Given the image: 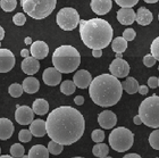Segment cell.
<instances>
[{"instance_id": "44dd1931", "label": "cell", "mask_w": 159, "mask_h": 158, "mask_svg": "<svg viewBox=\"0 0 159 158\" xmlns=\"http://www.w3.org/2000/svg\"><path fill=\"white\" fill-rule=\"evenodd\" d=\"M30 132L32 133L33 137L37 138H42L47 134L46 128V122L43 119H33L31 122L30 125Z\"/></svg>"}, {"instance_id": "9a60e30c", "label": "cell", "mask_w": 159, "mask_h": 158, "mask_svg": "<svg viewBox=\"0 0 159 158\" xmlns=\"http://www.w3.org/2000/svg\"><path fill=\"white\" fill-rule=\"evenodd\" d=\"M91 81H92V76H91V74L86 69H80L73 76V82L80 89L89 88Z\"/></svg>"}, {"instance_id": "9f6ffc18", "label": "cell", "mask_w": 159, "mask_h": 158, "mask_svg": "<svg viewBox=\"0 0 159 158\" xmlns=\"http://www.w3.org/2000/svg\"><path fill=\"white\" fill-rule=\"evenodd\" d=\"M0 46H1V43H0Z\"/></svg>"}, {"instance_id": "11a10c76", "label": "cell", "mask_w": 159, "mask_h": 158, "mask_svg": "<svg viewBox=\"0 0 159 158\" xmlns=\"http://www.w3.org/2000/svg\"><path fill=\"white\" fill-rule=\"evenodd\" d=\"M158 20H159V15H158Z\"/></svg>"}, {"instance_id": "d6986e66", "label": "cell", "mask_w": 159, "mask_h": 158, "mask_svg": "<svg viewBox=\"0 0 159 158\" xmlns=\"http://www.w3.org/2000/svg\"><path fill=\"white\" fill-rule=\"evenodd\" d=\"M135 14H136L135 21L138 22L139 25H141V26L149 25L153 20L152 13H151L149 9H147L146 7H140Z\"/></svg>"}, {"instance_id": "ffe728a7", "label": "cell", "mask_w": 159, "mask_h": 158, "mask_svg": "<svg viewBox=\"0 0 159 158\" xmlns=\"http://www.w3.org/2000/svg\"><path fill=\"white\" fill-rule=\"evenodd\" d=\"M14 124L8 118H0V140H8L14 133Z\"/></svg>"}, {"instance_id": "c3c4849f", "label": "cell", "mask_w": 159, "mask_h": 158, "mask_svg": "<svg viewBox=\"0 0 159 158\" xmlns=\"http://www.w3.org/2000/svg\"><path fill=\"white\" fill-rule=\"evenodd\" d=\"M5 38V30L2 29V26H0V41Z\"/></svg>"}, {"instance_id": "bcb514c9", "label": "cell", "mask_w": 159, "mask_h": 158, "mask_svg": "<svg viewBox=\"0 0 159 158\" xmlns=\"http://www.w3.org/2000/svg\"><path fill=\"white\" fill-rule=\"evenodd\" d=\"M20 56L24 57V58H25V57H29L30 56V51H29L27 49H23L22 51H20Z\"/></svg>"}, {"instance_id": "7402d4cb", "label": "cell", "mask_w": 159, "mask_h": 158, "mask_svg": "<svg viewBox=\"0 0 159 158\" xmlns=\"http://www.w3.org/2000/svg\"><path fill=\"white\" fill-rule=\"evenodd\" d=\"M22 88H23L24 92L29 93V95H32V93L38 92V90L40 89L39 80L30 75V77H26V79L23 81Z\"/></svg>"}, {"instance_id": "db71d44e", "label": "cell", "mask_w": 159, "mask_h": 158, "mask_svg": "<svg viewBox=\"0 0 159 158\" xmlns=\"http://www.w3.org/2000/svg\"><path fill=\"white\" fill-rule=\"evenodd\" d=\"M0 154H1V148H0Z\"/></svg>"}, {"instance_id": "7a4b0ae2", "label": "cell", "mask_w": 159, "mask_h": 158, "mask_svg": "<svg viewBox=\"0 0 159 158\" xmlns=\"http://www.w3.org/2000/svg\"><path fill=\"white\" fill-rule=\"evenodd\" d=\"M123 88L120 81L111 74H101L91 81L89 95L92 101L101 107H111L122 98Z\"/></svg>"}, {"instance_id": "ab89813d", "label": "cell", "mask_w": 159, "mask_h": 158, "mask_svg": "<svg viewBox=\"0 0 159 158\" xmlns=\"http://www.w3.org/2000/svg\"><path fill=\"white\" fill-rule=\"evenodd\" d=\"M157 60L155 59V57L152 56V55H147V56H144V58H143V64L147 66V67H152L155 64H156Z\"/></svg>"}, {"instance_id": "ac0fdd59", "label": "cell", "mask_w": 159, "mask_h": 158, "mask_svg": "<svg viewBox=\"0 0 159 158\" xmlns=\"http://www.w3.org/2000/svg\"><path fill=\"white\" fill-rule=\"evenodd\" d=\"M39 59L34 58V57H25L22 62V71L27 75H34L35 73L39 72Z\"/></svg>"}, {"instance_id": "603a6c76", "label": "cell", "mask_w": 159, "mask_h": 158, "mask_svg": "<svg viewBox=\"0 0 159 158\" xmlns=\"http://www.w3.org/2000/svg\"><path fill=\"white\" fill-rule=\"evenodd\" d=\"M27 158H48L49 157V151L48 148H46L42 145H35L30 149Z\"/></svg>"}, {"instance_id": "2e32d148", "label": "cell", "mask_w": 159, "mask_h": 158, "mask_svg": "<svg viewBox=\"0 0 159 158\" xmlns=\"http://www.w3.org/2000/svg\"><path fill=\"white\" fill-rule=\"evenodd\" d=\"M135 12L129 7H122L117 12V20L123 25H131L135 21Z\"/></svg>"}, {"instance_id": "9c48e42d", "label": "cell", "mask_w": 159, "mask_h": 158, "mask_svg": "<svg viewBox=\"0 0 159 158\" xmlns=\"http://www.w3.org/2000/svg\"><path fill=\"white\" fill-rule=\"evenodd\" d=\"M109 72L111 75L116 76L117 79H123L129 75V65L126 60L122 58H115L111 62L109 66Z\"/></svg>"}, {"instance_id": "484cf974", "label": "cell", "mask_w": 159, "mask_h": 158, "mask_svg": "<svg viewBox=\"0 0 159 158\" xmlns=\"http://www.w3.org/2000/svg\"><path fill=\"white\" fill-rule=\"evenodd\" d=\"M111 48L115 53H123L127 48V41L123 36H117L111 42Z\"/></svg>"}, {"instance_id": "f5cc1de1", "label": "cell", "mask_w": 159, "mask_h": 158, "mask_svg": "<svg viewBox=\"0 0 159 158\" xmlns=\"http://www.w3.org/2000/svg\"><path fill=\"white\" fill-rule=\"evenodd\" d=\"M158 71H159V66H158ZM158 86H159V77H158Z\"/></svg>"}, {"instance_id": "f35d334b", "label": "cell", "mask_w": 159, "mask_h": 158, "mask_svg": "<svg viewBox=\"0 0 159 158\" xmlns=\"http://www.w3.org/2000/svg\"><path fill=\"white\" fill-rule=\"evenodd\" d=\"M136 33L133 29H126L124 32H123V38L126 40V41H132V40L135 39Z\"/></svg>"}, {"instance_id": "7bdbcfd3", "label": "cell", "mask_w": 159, "mask_h": 158, "mask_svg": "<svg viewBox=\"0 0 159 158\" xmlns=\"http://www.w3.org/2000/svg\"><path fill=\"white\" fill-rule=\"evenodd\" d=\"M148 86H139V89H138V92L140 93V95H147L148 93Z\"/></svg>"}, {"instance_id": "d4e9b609", "label": "cell", "mask_w": 159, "mask_h": 158, "mask_svg": "<svg viewBox=\"0 0 159 158\" xmlns=\"http://www.w3.org/2000/svg\"><path fill=\"white\" fill-rule=\"evenodd\" d=\"M122 88H123V90H125V92H127L129 95H134L135 92H138L139 82H138L134 77H127V79L122 83Z\"/></svg>"}, {"instance_id": "e0dca14e", "label": "cell", "mask_w": 159, "mask_h": 158, "mask_svg": "<svg viewBox=\"0 0 159 158\" xmlns=\"http://www.w3.org/2000/svg\"><path fill=\"white\" fill-rule=\"evenodd\" d=\"M90 6L93 13H96L97 15H106L111 9L113 2L111 0H91Z\"/></svg>"}, {"instance_id": "3957f363", "label": "cell", "mask_w": 159, "mask_h": 158, "mask_svg": "<svg viewBox=\"0 0 159 158\" xmlns=\"http://www.w3.org/2000/svg\"><path fill=\"white\" fill-rule=\"evenodd\" d=\"M80 35L90 49H103L113 40V27L102 18L80 20Z\"/></svg>"}, {"instance_id": "7c38bea8", "label": "cell", "mask_w": 159, "mask_h": 158, "mask_svg": "<svg viewBox=\"0 0 159 158\" xmlns=\"http://www.w3.org/2000/svg\"><path fill=\"white\" fill-rule=\"evenodd\" d=\"M43 82L49 86H56L61 82V73L55 67H48L42 74Z\"/></svg>"}, {"instance_id": "5b68a950", "label": "cell", "mask_w": 159, "mask_h": 158, "mask_svg": "<svg viewBox=\"0 0 159 158\" xmlns=\"http://www.w3.org/2000/svg\"><path fill=\"white\" fill-rule=\"evenodd\" d=\"M139 116L148 128H159V95H152L140 104Z\"/></svg>"}, {"instance_id": "4316f807", "label": "cell", "mask_w": 159, "mask_h": 158, "mask_svg": "<svg viewBox=\"0 0 159 158\" xmlns=\"http://www.w3.org/2000/svg\"><path fill=\"white\" fill-rule=\"evenodd\" d=\"M92 154L96 157L105 158L109 154V147L107 145H105V143H102V142H98L92 148Z\"/></svg>"}, {"instance_id": "681fc988", "label": "cell", "mask_w": 159, "mask_h": 158, "mask_svg": "<svg viewBox=\"0 0 159 158\" xmlns=\"http://www.w3.org/2000/svg\"><path fill=\"white\" fill-rule=\"evenodd\" d=\"M24 42H25V44H27V46H30L31 43H32V39H31L30 36H27V38H25V40H24Z\"/></svg>"}, {"instance_id": "6da1fadb", "label": "cell", "mask_w": 159, "mask_h": 158, "mask_svg": "<svg viewBox=\"0 0 159 158\" xmlns=\"http://www.w3.org/2000/svg\"><path fill=\"white\" fill-rule=\"evenodd\" d=\"M46 128L51 140L63 146H70L82 138L85 121L77 109L70 106H60L49 114Z\"/></svg>"}, {"instance_id": "b9f144b4", "label": "cell", "mask_w": 159, "mask_h": 158, "mask_svg": "<svg viewBox=\"0 0 159 158\" xmlns=\"http://www.w3.org/2000/svg\"><path fill=\"white\" fill-rule=\"evenodd\" d=\"M74 102H75L77 106L83 105V104H84V97H82V95H76V97L74 98Z\"/></svg>"}, {"instance_id": "74e56055", "label": "cell", "mask_w": 159, "mask_h": 158, "mask_svg": "<svg viewBox=\"0 0 159 158\" xmlns=\"http://www.w3.org/2000/svg\"><path fill=\"white\" fill-rule=\"evenodd\" d=\"M115 2L120 7H129L132 8L139 2V0H115Z\"/></svg>"}, {"instance_id": "d6a6232c", "label": "cell", "mask_w": 159, "mask_h": 158, "mask_svg": "<svg viewBox=\"0 0 159 158\" xmlns=\"http://www.w3.org/2000/svg\"><path fill=\"white\" fill-rule=\"evenodd\" d=\"M149 143L155 150H159V130L153 131L149 135Z\"/></svg>"}, {"instance_id": "d590c367", "label": "cell", "mask_w": 159, "mask_h": 158, "mask_svg": "<svg viewBox=\"0 0 159 158\" xmlns=\"http://www.w3.org/2000/svg\"><path fill=\"white\" fill-rule=\"evenodd\" d=\"M91 138L96 143L98 142H102L105 140V132L102 130H94V131L91 133Z\"/></svg>"}, {"instance_id": "1f68e13d", "label": "cell", "mask_w": 159, "mask_h": 158, "mask_svg": "<svg viewBox=\"0 0 159 158\" xmlns=\"http://www.w3.org/2000/svg\"><path fill=\"white\" fill-rule=\"evenodd\" d=\"M8 92H9V95H11V97H14V98H18V97H20V95H23V88H22V86L20 84H18V83H14V84H11V86H9V88H8Z\"/></svg>"}, {"instance_id": "7dc6e473", "label": "cell", "mask_w": 159, "mask_h": 158, "mask_svg": "<svg viewBox=\"0 0 159 158\" xmlns=\"http://www.w3.org/2000/svg\"><path fill=\"white\" fill-rule=\"evenodd\" d=\"M141 156L139 154H127V155L124 156V158H140Z\"/></svg>"}, {"instance_id": "cb8c5ba5", "label": "cell", "mask_w": 159, "mask_h": 158, "mask_svg": "<svg viewBox=\"0 0 159 158\" xmlns=\"http://www.w3.org/2000/svg\"><path fill=\"white\" fill-rule=\"evenodd\" d=\"M32 110L37 115H46L49 110V104L46 99H35L32 105Z\"/></svg>"}, {"instance_id": "f907efd6", "label": "cell", "mask_w": 159, "mask_h": 158, "mask_svg": "<svg viewBox=\"0 0 159 158\" xmlns=\"http://www.w3.org/2000/svg\"><path fill=\"white\" fill-rule=\"evenodd\" d=\"M143 1H146L147 3H156L158 2L159 0H143Z\"/></svg>"}, {"instance_id": "277c9868", "label": "cell", "mask_w": 159, "mask_h": 158, "mask_svg": "<svg viewBox=\"0 0 159 158\" xmlns=\"http://www.w3.org/2000/svg\"><path fill=\"white\" fill-rule=\"evenodd\" d=\"M52 64L55 68L60 73L70 74L75 72L81 64V56L77 49L72 46H60L58 47L52 55Z\"/></svg>"}, {"instance_id": "8992f818", "label": "cell", "mask_w": 159, "mask_h": 158, "mask_svg": "<svg viewBox=\"0 0 159 158\" xmlns=\"http://www.w3.org/2000/svg\"><path fill=\"white\" fill-rule=\"evenodd\" d=\"M57 0H20L24 12L34 20H43L56 8Z\"/></svg>"}, {"instance_id": "816d5d0a", "label": "cell", "mask_w": 159, "mask_h": 158, "mask_svg": "<svg viewBox=\"0 0 159 158\" xmlns=\"http://www.w3.org/2000/svg\"><path fill=\"white\" fill-rule=\"evenodd\" d=\"M117 58H122V53H116Z\"/></svg>"}, {"instance_id": "f546056e", "label": "cell", "mask_w": 159, "mask_h": 158, "mask_svg": "<svg viewBox=\"0 0 159 158\" xmlns=\"http://www.w3.org/2000/svg\"><path fill=\"white\" fill-rule=\"evenodd\" d=\"M63 149H64L63 145H60V143L53 141V140H51V141L48 143V151H49L50 154H52V155L57 156V155H59V154H61Z\"/></svg>"}, {"instance_id": "8d00e7d4", "label": "cell", "mask_w": 159, "mask_h": 158, "mask_svg": "<svg viewBox=\"0 0 159 158\" xmlns=\"http://www.w3.org/2000/svg\"><path fill=\"white\" fill-rule=\"evenodd\" d=\"M13 22L15 25H17V26H23L24 24L26 23V17H25L24 14L17 13L16 15L13 17Z\"/></svg>"}, {"instance_id": "f1b7e54d", "label": "cell", "mask_w": 159, "mask_h": 158, "mask_svg": "<svg viewBox=\"0 0 159 158\" xmlns=\"http://www.w3.org/2000/svg\"><path fill=\"white\" fill-rule=\"evenodd\" d=\"M24 152H25V149L20 143H14L11 147H10V156L11 157H24Z\"/></svg>"}, {"instance_id": "83f0119b", "label": "cell", "mask_w": 159, "mask_h": 158, "mask_svg": "<svg viewBox=\"0 0 159 158\" xmlns=\"http://www.w3.org/2000/svg\"><path fill=\"white\" fill-rule=\"evenodd\" d=\"M75 89H76V86H75V83L73 81H70V80H66V81H64L61 83V86H60V91L61 93L66 95H73L75 92Z\"/></svg>"}, {"instance_id": "30bf717a", "label": "cell", "mask_w": 159, "mask_h": 158, "mask_svg": "<svg viewBox=\"0 0 159 158\" xmlns=\"http://www.w3.org/2000/svg\"><path fill=\"white\" fill-rule=\"evenodd\" d=\"M15 119L20 125H29L34 119V112L29 106H17Z\"/></svg>"}, {"instance_id": "8fae6325", "label": "cell", "mask_w": 159, "mask_h": 158, "mask_svg": "<svg viewBox=\"0 0 159 158\" xmlns=\"http://www.w3.org/2000/svg\"><path fill=\"white\" fill-rule=\"evenodd\" d=\"M15 66V56L8 49H0V73H7Z\"/></svg>"}, {"instance_id": "4fadbf2b", "label": "cell", "mask_w": 159, "mask_h": 158, "mask_svg": "<svg viewBox=\"0 0 159 158\" xmlns=\"http://www.w3.org/2000/svg\"><path fill=\"white\" fill-rule=\"evenodd\" d=\"M98 123L102 128L110 130L116 125L117 117L115 113H113L111 110H103L98 115Z\"/></svg>"}, {"instance_id": "52a82bcc", "label": "cell", "mask_w": 159, "mask_h": 158, "mask_svg": "<svg viewBox=\"0 0 159 158\" xmlns=\"http://www.w3.org/2000/svg\"><path fill=\"white\" fill-rule=\"evenodd\" d=\"M134 143V134L126 128H116L109 134L110 147L117 152H125Z\"/></svg>"}, {"instance_id": "4dcf8cb0", "label": "cell", "mask_w": 159, "mask_h": 158, "mask_svg": "<svg viewBox=\"0 0 159 158\" xmlns=\"http://www.w3.org/2000/svg\"><path fill=\"white\" fill-rule=\"evenodd\" d=\"M16 0H0V8H2V10H5L7 13L13 12L16 8Z\"/></svg>"}, {"instance_id": "ba28073f", "label": "cell", "mask_w": 159, "mask_h": 158, "mask_svg": "<svg viewBox=\"0 0 159 158\" xmlns=\"http://www.w3.org/2000/svg\"><path fill=\"white\" fill-rule=\"evenodd\" d=\"M56 22L61 30L73 31L80 23V15L76 9L70 7H65L58 12Z\"/></svg>"}, {"instance_id": "f6af8a7d", "label": "cell", "mask_w": 159, "mask_h": 158, "mask_svg": "<svg viewBox=\"0 0 159 158\" xmlns=\"http://www.w3.org/2000/svg\"><path fill=\"white\" fill-rule=\"evenodd\" d=\"M133 122H134V124H136V125H140V124H142V121H141V117H140L139 115L134 116V118H133Z\"/></svg>"}, {"instance_id": "60d3db41", "label": "cell", "mask_w": 159, "mask_h": 158, "mask_svg": "<svg viewBox=\"0 0 159 158\" xmlns=\"http://www.w3.org/2000/svg\"><path fill=\"white\" fill-rule=\"evenodd\" d=\"M148 86H149V88H151V89L158 88V77H156V76L149 77V80H148Z\"/></svg>"}, {"instance_id": "e575fe53", "label": "cell", "mask_w": 159, "mask_h": 158, "mask_svg": "<svg viewBox=\"0 0 159 158\" xmlns=\"http://www.w3.org/2000/svg\"><path fill=\"white\" fill-rule=\"evenodd\" d=\"M32 133L30 132V130H20L18 133V139L20 142H30L32 139Z\"/></svg>"}, {"instance_id": "5bb4252c", "label": "cell", "mask_w": 159, "mask_h": 158, "mask_svg": "<svg viewBox=\"0 0 159 158\" xmlns=\"http://www.w3.org/2000/svg\"><path fill=\"white\" fill-rule=\"evenodd\" d=\"M30 53L37 59H43L49 53V47L44 41H35L31 43Z\"/></svg>"}, {"instance_id": "836d02e7", "label": "cell", "mask_w": 159, "mask_h": 158, "mask_svg": "<svg viewBox=\"0 0 159 158\" xmlns=\"http://www.w3.org/2000/svg\"><path fill=\"white\" fill-rule=\"evenodd\" d=\"M150 53L155 57V59L159 62V36L153 40L151 46H150Z\"/></svg>"}, {"instance_id": "ee69618b", "label": "cell", "mask_w": 159, "mask_h": 158, "mask_svg": "<svg viewBox=\"0 0 159 158\" xmlns=\"http://www.w3.org/2000/svg\"><path fill=\"white\" fill-rule=\"evenodd\" d=\"M92 55L93 57L99 58V57L102 56V49H92Z\"/></svg>"}]
</instances>
